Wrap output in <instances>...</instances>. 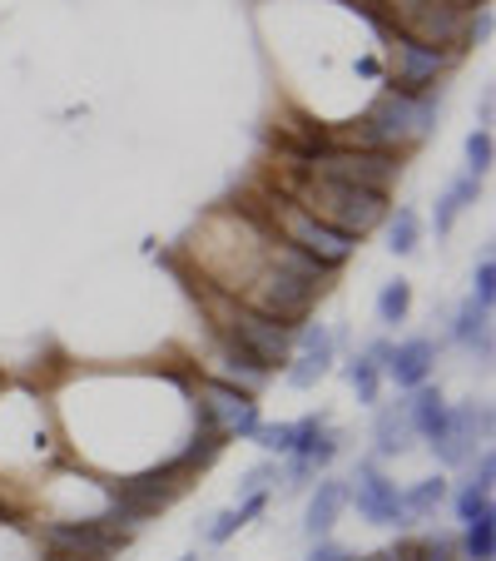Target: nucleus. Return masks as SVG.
Segmentation results:
<instances>
[{
    "label": "nucleus",
    "instance_id": "nucleus-32",
    "mask_svg": "<svg viewBox=\"0 0 496 561\" xmlns=\"http://www.w3.org/2000/svg\"><path fill=\"white\" fill-rule=\"evenodd\" d=\"M472 298L492 308V298H496V264H492V259H482V264H476V274H472Z\"/></svg>",
    "mask_w": 496,
    "mask_h": 561
},
{
    "label": "nucleus",
    "instance_id": "nucleus-11",
    "mask_svg": "<svg viewBox=\"0 0 496 561\" xmlns=\"http://www.w3.org/2000/svg\"><path fill=\"white\" fill-rule=\"evenodd\" d=\"M333 363H338V339H333L323 323H303L293 339V358H288L284 368H288V382H293V388H313L318 378H327Z\"/></svg>",
    "mask_w": 496,
    "mask_h": 561
},
{
    "label": "nucleus",
    "instance_id": "nucleus-21",
    "mask_svg": "<svg viewBox=\"0 0 496 561\" xmlns=\"http://www.w3.org/2000/svg\"><path fill=\"white\" fill-rule=\"evenodd\" d=\"M388 249L397 259H412L417 254V249H423V219H417V209H407V204H402L397 214H388Z\"/></svg>",
    "mask_w": 496,
    "mask_h": 561
},
{
    "label": "nucleus",
    "instance_id": "nucleus-27",
    "mask_svg": "<svg viewBox=\"0 0 496 561\" xmlns=\"http://www.w3.org/2000/svg\"><path fill=\"white\" fill-rule=\"evenodd\" d=\"M452 502H457V522H462V527H472V522H482V517H496V507H492V492L472 488V482H462Z\"/></svg>",
    "mask_w": 496,
    "mask_h": 561
},
{
    "label": "nucleus",
    "instance_id": "nucleus-6",
    "mask_svg": "<svg viewBox=\"0 0 496 561\" xmlns=\"http://www.w3.org/2000/svg\"><path fill=\"white\" fill-rule=\"evenodd\" d=\"M392 55V85L397 95H432L437 80H447V70L457 65L452 50H437V45H423L412 41V35H397V41L388 45Z\"/></svg>",
    "mask_w": 496,
    "mask_h": 561
},
{
    "label": "nucleus",
    "instance_id": "nucleus-23",
    "mask_svg": "<svg viewBox=\"0 0 496 561\" xmlns=\"http://www.w3.org/2000/svg\"><path fill=\"white\" fill-rule=\"evenodd\" d=\"M462 561H496V517H482L472 527H462V547H457Z\"/></svg>",
    "mask_w": 496,
    "mask_h": 561
},
{
    "label": "nucleus",
    "instance_id": "nucleus-19",
    "mask_svg": "<svg viewBox=\"0 0 496 561\" xmlns=\"http://www.w3.org/2000/svg\"><path fill=\"white\" fill-rule=\"evenodd\" d=\"M372 443H378V457H402L412 443H417V433H412V423H407V413H402V403H392V408H382V413H378Z\"/></svg>",
    "mask_w": 496,
    "mask_h": 561
},
{
    "label": "nucleus",
    "instance_id": "nucleus-30",
    "mask_svg": "<svg viewBox=\"0 0 496 561\" xmlns=\"http://www.w3.org/2000/svg\"><path fill=\"white\" fill-rule=\"evenodd\" d=\"M278 482V462L268 457V462H258V467H249L243 472V482H239V497H254V492H268Z\"/></svg>",
    "mask_w": 496,
    "mask_h": 561
},
{
    "label": "nucleus",
    "instance_id": "nucleus-13",
    "mask_svg": "<svg viewBox=\"0 0 496 561\" xmlns=\"http://www.w3.org/2000/svg\"><path fill=\"white\" fill-rule=\"evenodd\" d=\"M437 368V343L432 339H407V343H392L388 363H382V378H392L402 392L423 388Z\"/></svg>",
    "mask_w": 496,
    "mask_h": 561
},
{
    "label": "nucleus",
    "instance_id": "nucleus-35",
    "mask_svg": "<svg viewBox=\"0 0 496 561\" xmlns=\"http://www.w3.org/2000/svg\"><path fill=\"white\" fill-rule=\"evenodd\" d=\"M472 488H482V492L496 488V457L492 453H482V462L472 467Z\"/></svg>",
    "mask_w": 496,
    "mask_h": 561
},
{
    "label": "nucleus",
    "instance_id": "nucleus-1",
    "mask_svg": "<svg viewBox=\"0 0 496 561\" xmlns=\"http://www.w3.org/2000/svg\"><path fill=\"white\" fill-rule=\"evenodd\" d=\"M437 110L442 100L432 95H397V90H382L348 129V149H382V154H407L412 145H423L427 135L437 129Z\"/></svg>",
    "mask_w": 496,
    "mask_h": 561
},
{
    "label": "nucleus",
    "instance_id": "nucleus-36",
    "mask_svg": "<svg viewBox=\"0 0 496 561\" xmlns=\"http://www.w3.org/2000/svg\"><path fill=\"white\" fill-rule=\"evenodd\" d=\"M437 5H452V11H472V5H486V0H437Z\"/></svg>",
    "mask_w": 496,
    "mask_h": 561
},
{
    "label": "nucleus",
    "instance_id": "nucleus-9",
    "mask_svg": "<svg viewBox=\"0 0 496 561\" xmlns=\"http://www.w3.org/2000/svg\"><path fill=\"white\" fill-rule=\"evenodd\" d=\"M492 437V413H486V403H452L447 408V427L432 437V453L442 467H462L476 457V443H486Z\"/></svg>",
    "mask_w": 496,
    "mask_h": 561
},
{
    "label": "nucleus",
    "instance_id": "nucleus-4",
    "mask_svg": "<svg viewBox=\"0 0 496 561\" xmlns=\"http://www.w3.org/2000/svg\"><path fill=\"white\" fill-rule=\"evenodd\" d=\"M219 339H229L233 348H243L254 363H264L268 373L284 368L288 358H293V339L298 329L293 323H278V318L258 313V308L249 304H219Z\"/></svg>",
    "mask_w": 496,
    "mask_h": 561
},
{
    "label": "nucleus",
    "instance_id": "nucleus-33",
    "mask_svg": "<svg viewBox=\"0 0 496 561\" xmlns=\"http://www.w3.org/2000/svg\"><path fill=\"white\" fill-rule=\"evenodd\" d=\"M486 35H492V11L482 5V11L466 15V35H462V45H482Z\"/></svg>",
    "mask_w": 496,
    "mask_h": 561
},
{
    "label": "nucleus",
    "instance_id": "nucleus-20",
    "mask_svg": "<svg viewBox=\"0 0 496 561\" xmlns=\"http://www.w3.org/2000/svg\"><path fill=\"white\" fill-rule=\"evenodd\" d=\"M264 507H268V492H254V497H243L239 507H223L219 517L209 522V541H214V547H223V541H229L233 531H243Z\"/></svg>",
    "mask_w": 496,
    "mask_h": 561
},
{
    "label": "nucleus",
    "instance_id": "nucleus-17",
    "mask_svg": "<svg viewBox=\"0 0 496 561\" xmlns=\"http://www.w3.org/2000/svg\"><path fill=\"white\" fill-rule=\"evenodd\" d=\"M476 194H482V180H476V174H457V180L442 190L437 209H432V229H437V233H452V224L462 219L466 209H472Z\"/></svg>",
    "mask_w": 496,
    "mask_h": 561
},
{
    "label": "nucleus",
    "instance_id": "nucleus-18",
    "mask_svg": "<svg viewBox=\"0 0 496 561\" xmlns=\"http://www.w3.org/2000/svg\"><path fill=\"white\" fill-rule=\"evenodd\" d=\"M452 343H462V348H482V353H492V308L476 304L472 294H466V304L457 308V318H452Z\"/></svg>",
    "mask_w": 496,
    "mask_h": 561
},
{
    "label": "nucleus",
    "instance_id": "nucleus-3",
    "mask_svg": "<svg viewBox=\"0 0 496 561\" xmlns=\"http://www.w3.org/2000/svg\"><path fill=\"white\" fill-rule=\"evenodd\" d=\"M298 164H303V174H313V180L353 184V190H372V194H388L392 180L402 174V154L348 149V145H318V149H308Z\"/></svg>",
    "mask_w": 496,
    "mask_h": 561
},
{
    "label": "nucleus",
    "instance_id": "nucleus-16",
    "mask_svg": "<svg viewBox=\"0 0 496 561\" xmlns=\"http://www.w3.org/2000/svg\"><path fill=\"white\" fill-rule=\"evenodd\" d=\"M219 373H223L219 382H229V388L249 392V398H254V392L268 382V368H264V363H254L243 348H233L229 339H219Z\"/></svg>",
    "mask_w": 496,
    "mask_h": 561
},
{
    "label": "nucleus",
    "instance_id": "nucleus-26",
    "mask_svg": "<svg viewBox=\"0 0 496 561\" xmlns=\"http://www.w3.org/2000/svg\"><path fill=\"white\" fill-rule=\"evenodd\" d=\"M407 308H412V284H407V278H392V284H382V294H378V323L397 329L402 318H407Z\"/></svg>",
    "mask_w": 496,
    "mask_h": 561
},
{
    "label": "nucleus",
    "instance_id": "nucleus-37",
    "mask_svg": "<svg viewBox=\"0 0 496 561\" xmlns=\"http://www.w3.org/2000/svg\"><path fill=\"white\" fill-rule=\"evenodd\" d=\"M397 561H412V547H402V557Z\"/></svg>",
    "mask_w": 496,
    "mask_h": 561
},
{
    "label": "nucleus",
    "instance_id": "nucleus-25",
    "mask_svg": "<svg viewBox=\"0 0 496 561\" xmlns=\"http://www.w3.org/2000/svg\"><path fill=\"white\" fill-rule=\"evenodd\" d=\"M223 443H229V437H219L209 423H199V433L189 437V447H184V453H180V462L189 467V472H204V467H209L214 457L223 453Z\"/></svg>",
    "mask_w": 496,
    "mask_h": 561
},
{
    "label": "nucleus",
    "instance_id": "nucleus-8",
    "mask_svg": "<svg viewBox=\"0 0 496 561\" xmlns=\"http://www.w3.org/2000/svg\"><path fill=\"white\" fill-rule=\"evenodd\" d=\"M348 502L358 507L362 522H372V527H397V531L412 527L407 502H402V488L378 467V457H362L358 462V477H353V488H348Z\"/></svg>",
    "mask_w": 496,
    "mask_h": 561
},
{
    "label": "nucleus",
    "instance_id": "nucleus-34",
    "mask_svg": "<svg viewBox=\"0 0 496 561\" xmlns=\"http://www.w3.org/2000/svg\"><path fill=\"white\" fill-rule=\"evenodd\" d=\"M308 561H353L348 547H338V541H313V551H308Z\"/></svg>",
    "mask_w": 496,
    "mask_h": 561
},
{
    "label": "nucleus",
    "instance_id": "nucleus-12",
    "mask_svg": "<svg viewBox=\"0 0 496 561\" xmlns=\"http://www.w3.org/2000/svg\"><path fill=\"white\" fill-rule=\"evenodd\" d=\"M407 35L423 45H437V50H462L466 35V11H452V5H437V0H423L407 11Z\"/></svg>",
    "mask_w": 496,
    "mask_h": 561
},
{
    "label": "nucleus",
    "instance_id": "nucleus-28",
    "mask_svg": "<svg viewBox=\"0 0 496 561\" xmlns=\"http://www.w3.org/2000/svg\"><path fill=\"white\" fill-rule=\"evenodd\" d=\"M293 437H298L293 423H258V433L249 437V443H258L268 457H288L293 453Z\"/></svg>",
    "mask_w": 496,
    "mask_h": 561
},
{
    "label": "nucleus",
    "instance_id": "nucleus-22",
    "mask_svg": "<svg viewBox=\"0 0 496 561\" xmlns=\"http://www.w3.org/2000/svg\"><path fill=\"white\" fill-rule=\"evenodd\" d=\"M447 482L442 477H427V482H412V488H402V502H407V517L412 522H423V517H432L437 507L447 502Z\"/></svg>",
    "mask_w": 496,
    "mask_h": 561
},
{
    "label": "nucleus",
    "instance_id": "nucleus-7",
    "mask_svg": "<svg viewBox=\"0 0 496 561\" xmlns=\"http://www.w3.org/2000/svg\"><path fill=\"white\" fill-rule=\"evenodd\" d=\"M194 398H199V423H209L219 437H243L249 443L258 433V423H264L254 398L219 378H199L194 382Z\"/></svg>",
    "mask_w": 496,
    "mask_h": 561
},
{
    "label": "nucleus",
    "instance_id": "nucleus-31",
    "mask_svg": "<svg viewBox=\"0 0 496 561\" xmlns=\"http://www.w3.org/2000/svg\"><path fill=\"white\" fill-rule=\"evenodd\" d=\"M412 561H457V541L452 537H423L417 547H412Z\"/></svg>",
    "mask_w": 496,
    "mask_h": 561
},
{
    "label": "nucleus",
    "instance_id": "nucleus-5",
    "mask_svg": "<svg viewBox=\"0 0 496 561\" xmlns=\"http://www.w3.org/2000/svg\"><path fill=\"white\" fill-rule=\"evenodd\" d=\"M274 233L284 239V244L303 249L313 264L333 268V274H338V268L358 254V239H348V233H338V229H327L323 219H313L308 209H298L293 199H278L274 204Z\"/></svg>",
    "mask_w": 496,
    "mask_h": 561
},
{
    "label": "nucleus",
    "instance_id": "nucleus-38",
    "mask_svg": "<svg viewBox=\"0 0 496 561\" xmlns=\"http://www.w3.org/2000/svg\"><path fill=\"white\" fill-rule=\"evenodd\" d=\"M45 561H74V557H55V551H50V557H45Z\"/></svg>",
    "mask_w": 496,
    "mask_h": 561
},
{
    "label": "nucleus",
    "instance_id": "nucleus-15",
    "mask_svg": "<svg viewBox=\"0 0 496 561\" xmlns=\"http://www.w3.org/2000/svg\"><path fill=\"white\" fill-rule=\"evenodd\" d=\"M447 398H442V388H432V382H423V388H412L407 398H402V413H407V423H412V433L423 437V443H432L437 433L447 427Z\"/></svg>",
    "mask_w": 496,
    "mask_h": 561
},
{
    "label": "nucleus",
    "instance_id": "nucleus-39",
    "mask_svg": "<svg viewBox=\"0 0 496 561\" xmlns=\"http://www.w3.org/2000/svg\"><path fill=\"white\" fill-rule=\"evenodd\" d=\"M180 561H199V557H194V551H189V557H180Z\"/></svg>",
    "mask_w": 496,
    "mask_h": 561
},
{
    "label": "nucleus",
    "instance_id": "nucleus-24",
    "mask_svg": "<svg viewBox=\"0 0 496 561\" xmlns=\"http://www.w3.org/2000/svg\"><path fill=\"white\" fill-rule=\"evenodd\" d=\"M343 378L353 382V392H358V403H378L382 373H378V363H372L368 353H353V358L343 363Z\"/></svg>",
    "mask_w": 496,
    "mask_h": 561
},
{
    "label": "nucleus",
    "instance_id": "nucleus-14",
    "mask_svg": "<svg viewBox=\"0 0 496 561\" xmlns=\"http://www.w3.org/2000/svg\"><path fill=\"white\" fill-rule=\"evenodd\" d=\"M343 507H348V482H333V477H323L313 492H308V512H303V531L313 541H323L327 531L338 527Z\"/></svg>",
    "mask_w": 496,
    "mask_h": 561
},
{
    "label": "nucleus",
    "instance_id": "nucleus-10",
    "mask_svg": "<svg viewBox=\"0 0 496 561\" xmlns=\"http://www.w3.org/2000/svg\"><path fill=\"white\" fill-rule=\"evenodd\" d=\"M41 537H45V547H50L55 557H74V561H105V557H115V551L125 547V537H115L109 527H100L95 517H85V522H45Z\"/></svg>",
    "mask_w": 496,
    "mask_h": 561
},
{
    "label": "nucleus",
    "instance_id": "nucleus-29",
    "mask_svg": "<svg viewBox=\"0 0 496 561\" xmlns=\"http://www.w3.org/2000/svg\"><path fill=\"white\" fill-rule=\"evenodd\" d=\"M492 129H472V135H466V174H476V180H482L486 170H492Z\"/></svg>",
    "mask_w": 496,
    "mask_h": 561
},
{
    "label": "nucleus",
    "instance_id": "nucleus-2",
    "mask_svg": "<svg viewBox=\"0 0 496 561\" xmlns=\"http://www.w3.org/2000/svg\"><path fill=\"white\" fill-rule=\"evenodd\" d=\"M293 204L308 209L313 219H323L327 229L348 233V239H362L372 233L382 219H388V194H372V190H353V184H333V180H303L293 184Z\"/></svg>",
    "mask_w": 496,
    "mask_h": 561
}]
</instances>
